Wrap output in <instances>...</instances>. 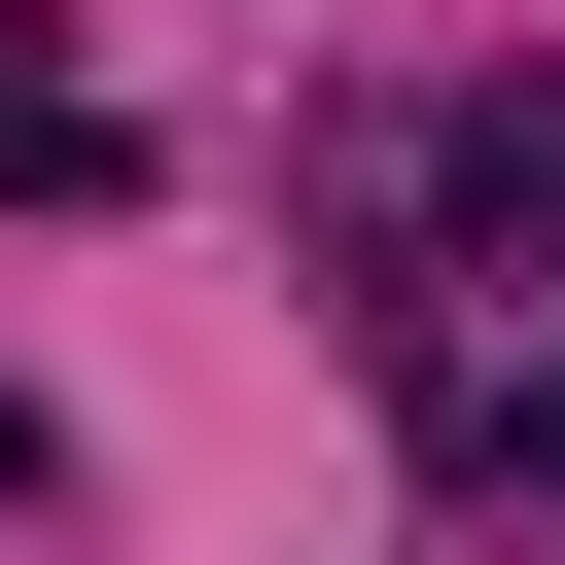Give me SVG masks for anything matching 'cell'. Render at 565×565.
I'll list each match as a JSON object with an SVG mask.
<instances>
[{
  "instance_id": "6da1fadb",
  "label": "cell",
  "mask_w": 565,
  "mask_h": 565,
  "mask_svg": "<svg viewBox=\"0 0 565 565\" xmlns=\"http://www.w3.org/2000/svg\"><path fill=\"white\" fill-rule=\"evenodd\" d=\"M459 212H494V247H565V71H494V106H459Z\"/></svg>"
},
{
  "instance_id": "7a4b0ae2",
  "label": "cell",
  "mask_w": 565,
  "mask_h": 565,
  "mask_svg": "<svg viewBox=\"0 0 565 565\" xmlns=\"http://www.w3.org/2000/svg\"><path fill=\"white\" fill-rule=\"evenodd\" d=\"M494 494H565V353H494Z\"/></svg>"
}]
</instances>
